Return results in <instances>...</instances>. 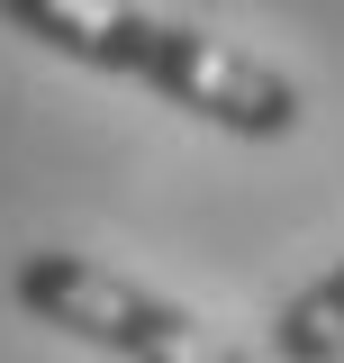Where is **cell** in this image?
<instances>
[{
	"mask_svg": "<svg viewBox=\"0 0 344 363\" xmlns=\"http://www.w3.org/2000/svg\"><path fill=\"white\" fill-rule=\"evenodd\" d=\"M0 18L91 73H127V82L164 91L172 109H190L227 136H290L308 118L299 82L281 64H263L254 45L217 37L200 18L145 9V0H0Z\"/></svg>",
	"mask_w": 344,
	"mask_h": 363,
	"instance_id": "cell-1",
	"label": "cell"
},
{
	"mask_svg": "<svg viewBox=\"0 0 344 363\" xmlns=\"http://www.w3.org/2000/svg\"><path fill=\"white\" fill-rule=\"evenodd\" d=\"M9 291H18V309L37 327H64L73 345H100L118 363H254L245 345H227L200 309H181V300H164V291H145V281H127L109 264H91V255H64V245L18 255Z\"/></svg>",
	"mask_w": 344,
	"mask_h": 363,
	"instance_id": "cell-2",
	"label": "cell"
},
{
	"mask_svg": "<svg viewBox=\"0 0 344 363\" xmlns=\"http://www.w3.org/2000/svg\"><path fill=\"white\" fill-rule=\"evenodd\" d=\"M272 363H344V255L272 309Z\"/></svg>",
	"mask_w": 344,
	"mask_h": 363,
	"instance_id": "cell-3",
	"label": "cell"
}]
</instances>
